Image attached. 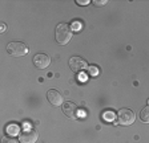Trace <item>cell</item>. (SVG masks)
Instances as JSON below:
<instances>
[{
    "mask_svg": "<svg viewBox=\"0 0 149 143\" xmlns=\"http://www.w3.org/2000/svg\"><path fill=\"white\" fill-rule=\"evenodd\" d=\"M93 4L96 7H101L104 4H107V0H93Z\"/></svg>",
    "mask_w": 149,
    "mask_h": 143,
    "instance_id": "obj_12",
    "label": "cell"
},
{
    "mask_svg": "<svg viewBox=\"0 0 149 143\" xmlns=\"http://www.w3.org/2000/svg\"><path fill=\"white\" fill-rule=\"evenodd\" d=\"M0 29H1V31H4V29H6V24H1V25H0Z\"/></svg>",
    "mask_w": 149,
    "mask_h": 143,
    "instance_id": "obj_15",
    "label": "cell"
},
{
    "mask_svg": "<svg viewBox=\"0 0 149 143\" xmlns=\"http://www.w3.org/2000/svg\"><path fill=\"white\" fill-rule=\"evenodd\" d=\"M55 37H56L57 44H60V45H65L72 37L71 27H69L68 24H65V23H60L55 29Z\"/></svg>",
    "mask_w": 149,
    "mask_h": 143,
    "instance_id": "obj_1",
    "label": "cell"
},
{
    "mask_svg": "<svg viewBox=\"0 0 149 143\" xmlns=\"http://www.w3.org/2000/svg\"><path fill=\"white\" fill-rule=\"evenodd\" d=\"M89 72H91V74H93V76L99 73V70H97L96 66H91V68H89Z\"/></svg>",
    "mask_w": 149,
    "mask_h": 143,
    "instance_id": "obj_13",
    "label": "cell"
},
{
    "mask_svg": "<svg viewBox=\"0 0 149 143\" xmlns=\"http://www.w3.org/2000/svg\"><path fill=\"white\" fill-rule=\"evenodd\" d=\"M63 113L71 119L77 118V107L72 102H65L64 105H63Z\"/></svg>",
    "mask_w": 149,
    "mask_h": 143,
    "instance_id": "obj_8",
    "label": "cell"
},
{
    "mask_svg": "<svg viewBox=\"0 0 149 143\" xmlns=\"http://www.w3.org/2000/svg\"><path fill=\"white\" fill-rule=\"evenodd\" d=\"M89 1L88 0H77V4H81V6H85V4H88Z\"/></svg>",
    "mask_w": 149,
    "mask_h": 143,
    "instance_id": "obj_14",
    "label": "cell"
},
{
    "mask_svg": "<svg viewBox=\"0 0 149 143\" xmlns=\"http://www.w3.org/2000/svg\"><path fill=\"white\" fill-rule=\"evenodd\" d=\"M47 98L49 101L51 105L53 106H60L63 105V96L59 90H56V89H49L48 93H47Z\"/></svg>",
    "mask_w": 149,
    "mask_h": 143,
    "instance_id": "obj_7",
    "label": "cell"
},
{
    "mask_svg": "<svg viewBox=\"0 0 149 143\" xmlns=\"http://www.w3.org/2000/svg\"><path fill=\"white\" fill-rule=\"evenodd\" d=\"M37 138H39V135L35 130H23L19 134V139L22 143H35Z\"/></svg>",
    "mask_w": 149,
    "mask_h": 143,
    "instance_id": "obj_6",
    "label": "cell"
},
{
    "mask_svg": "<svg viewBox=\"0 0 149 143\" xmlns=\"http://www.w3.org/2000/svg\"><path fill=\"white\" fill-rule=\"evenodd\" d=\"M7 52L12 57H22L24 54H27L28 48L25 44L20 43V41H12V43H9L7 45Z\"/></svg>",
    "mask_w": 149,
    "mask_h": 143,
    "instance_id": "obj_2",
    "label": "cell"
},
{
    "mask_svg": "<svg viewBox=\"0 0 149 143\" xmlns=\"http://www.w3.org/2000/svg\"><path fill=\"white\" fill-rule=\"evenodd\" d=\"M69 68L73 72H76V73H80V72L85 70L88 68V65H87V61L84 58H81L79 56H73L69 60Z\"/></svg>",
    "mask_w": 149,
    "mask_h": 143,
    "instance_id": "obj_4",
    "label": "cell"
},
{
    "mask_svg": "<svg viewBox=\"0 0 149 143\" xmlns=\"http://www.w3.org/2000/svg\"><path fill=\"white\" fill-rule=\"evenodd\" d=\"M140 119L143 122H146V123L149 122V105L141 109V111H140Z\"/></svg>",
    "mask_w": 149,
    "mask_h": 143,
    "instance_id": "obj_9",
    "label": "cell"
},
{
    "mask_svg": "<svg viewBox=\"0 0 149 143\" xmlns=\"http://www.w3.org/2000/svg\"><path fill=\"white\" fill-rule=\"evenodd\" d=\"M49 64H51L49 56H47L44 53H37L36 56L33 57V65L37 69H45V68H48Z\"/></svg>",
    "mask_w": 149,
    "mask_h": 143,
    "instance_id": "obj_5",
    "label": "cell"
},
{
    "mask_svg": "<svg viewBox=\"0 0 149 143\" xmlns=\"http://www.w3.org/2000/svg\"><path fill=\"white\" fill-rule=\"evenodd\" d=\"M102 118L105 119V121H112V119L115 118V114L113 113H111V111H108V113H104V115H102Z\"/></svg>",
    "mask_w": 149,
    "mask_h": 143,
    "instance_id": "obj_11",
    "label": "cell"
},
{
    "mask_svg": "<svg viewBox=\"0 0 149 143\" xmlns=\"http://www.w3.org/2000/svg\"><path fill=\"white\" fill-rule=\"evenodd\" d=\"M1 143H19L13 137H4L1 139Z\"/></svg>",
    "mask_w": 149,
    "mask_h": 143,
    "instance_id": "obj_10",
    "label": "cell"
},
{
    "mask_svg": "<svg viewBox=\"0 0 149 143\" xmlns=\"http://www.w3.org/2000/svg\"><path fill=\"white\" fill-rule=\"evenodd\" d=\"M136 115L130 109H120L117 113V122L123 126H129L134 122Z\"/></svg>",
    "mask_w": 149,
    "mask_h": 143,
    "instance_id": "obj_3",
    "label": "cell"
},
{
    "mask_svg": "<svg viewBox=\"0 0 149 143\" xmlns=\"http://www.w3.org/2000/svg\"><path fill=\"white\" fill-rule=\"evenodd\" d=\"M148 105H149V100H148Z\"/></svg>",
    "mask_w": 149,
    "mask_h": 143,
    "instance_id": "obj_16",
    "label": "cell"
}]
</instances>
